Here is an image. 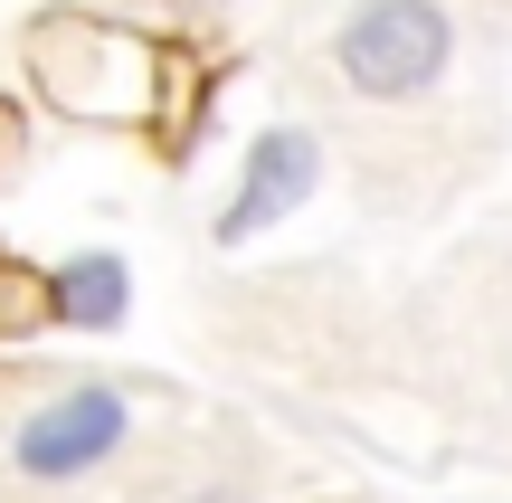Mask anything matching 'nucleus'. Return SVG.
<instances>
[{
	"label": "nucleus",
	"instance_id": "f257e3e1",
	"mask_svg": "<svg viewBox=\"0 0 512 503\" xmlns=\"http://www.w3.org/2000/svg\"><path fill=\"white\" fill-rule=\"evenodd\" d=\"M29 76L57 114L152 133L162 152H190V124L209 105V67L190 48L124 29V19H86V10H57L48 29H29Z\"/></svg>",
	"mask_w": 512,
	"mask_h": 503
},
{
	"label": "nucleus",
	"instance_id": "f03ea898",
	"mask_svg": "<svg viewBox=\"0 0 512 503\" xmlns=\"http://www.w3.org/2000/svg\"><path fill=\"white\" fill-rule=\"evenodd\" d=\"M446 67V10L437 0H370L342 29V76L361 95H427Z\"/></svg>",
	"mask_w": 512,
	"mask_h": 503
},
{
	"label": "nucleus",
	"instance_id": "7ed1b4c3",
	"mask_svg": "<svg viewBox=\"0 0 512 503\" xmlns=\"http://www.w3.org/2000/svg\"><path fill=\"white\" fill-rule=\"evenodd\" d=\"M105 447H124V399L114 390H76L19 428V466L29 475H86Z\"/></svg>",
	"mask_w": 512,
	"mask_h": 503
},
{
	"label": "nucleus",
	"instance_id": "20e7f679",
	"mask_svg": "<svg viewBox=\"0 0 512 503\" xmlns=\"http://www.w3.org/2000/svg\"><path fill=\"white\" fill-rule=\"evenodd\" d=\"M304 190H313V133H266V143L247 152V181H238V200H228L219 238H256V228L285 219Z\"/></svg>",
	"mask_w": 512,
	"mask_h": 503
},
{
	"label": "nucleus",
	"instance_id": "39448f33",
	"mask_svg": "<svg viewBox=\"0 0 512 503\" xmlns=\"http://www.w3.org/2000/svg\"><path fill=\"white\" fill-rule=\"evenodd\" d=\"M48 314L57 323H124V266L114 257H76L48 276Z\"/></svg>",
	"mask_w": 512,
	"mask_h": 503
},
{
	"label": "nucleus",
	"instance_id": "423d86ee",
	"mask_svg": "<svg viewBox=\"0 0 512 503\" xmlns=\"http://www.w3.org/2000/svg\"><path fill=\"white\" fill-rule=\"evenodd\" d=\"M19 143V105H0V152H10Z\"/></svg>",
	"mask_w": 512,
	"mask_h": 503
}]
</instances>
